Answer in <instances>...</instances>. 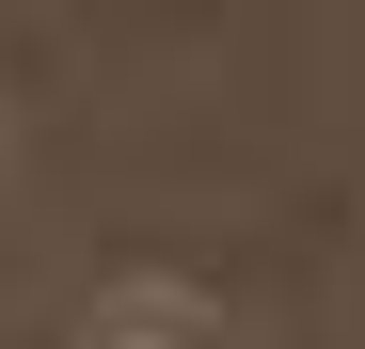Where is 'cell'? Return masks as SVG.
<instances>
[{
  "instance_id": "6da1fadb",
  "label": "cell",
  "mask_w": 365,
  "mask_h": 349,
  "mask_svg": "<svg viewBox=\"0 0 365 349\" xmlns=\"http://www.w3.org/2000/svg\"><path fill=\"white\" fill-rule=\"evenodd\" d=\"M80 349H255V333H238V302H207V286L128 270V286H96V302H80Z\"/></svg>"
}]
</instances>
